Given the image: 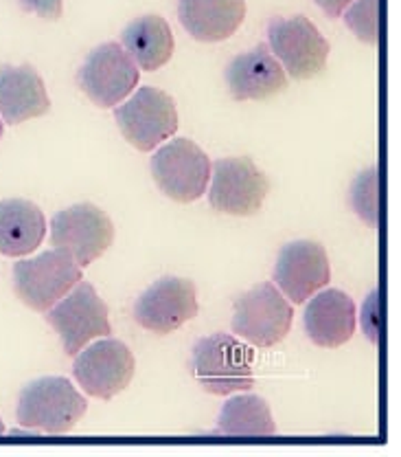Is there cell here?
I'll return each mask as SVG.
<instances>
[{
  "instance_id": "cell-1",
  "label": "cell",
  "mask_w": 401,
  "mask_h": 457,
  "mask_svg": "<svg viewBox=\"0 0 401 457\" xmlns=\"http://www.w3.org/2000/svg\"><path fill=\"white\" fill-rule=\"evenodd\" d=\"M252 361L255 350L250 345L237 337L217 332L195 343L191 371L204 392L213 396H231L255 387Z\"/></svg>"
},
{
  "instance_id": "cell-18",
  "label": "cell",
  "mask_w": 401,
  "mask_h": 457,
  "mask_svg": "<svg viewBox=\"0 0 401 457\" xmlns=\"http://www.w3.org/2000/svg\"><path fill=\"white\" fill-rule=\"evenodd\" d=\"M180 25L198 42L228 40L246 18V0H178Z\"/></svg>"
},
{
  "instance_id": "cell-20",
  "label": "cell",
  "mask_w": 401,
  "mask_h": 457,
  "mask_svg": "<svg viewBox=\"0 0 401 457\" xmlns=\"http://www.w3.org/2000/svg\"><path fill=\"white\" fill-rule=\"evenodd\" d=\"M121 42L134 64L150 73L165 66L176 49L169 22L160 16H141L132 21L123 29Z\"/></svg>"
},
{
  "instance_id": "cell-27",
  "label": "cell",
  "mask_w": 401,
  "mask_h": 457,
  "mask_svg": "<svg viewBox=\"0 0 401 457\" xmlns=\"http://www.w3.org/2000/svg\"><path fill=\"white\" fill-rule=\"evenodd\" d=\"M3 132H4V121L0 119V139H3Z\"/></svg>"
},
{
  "instance_id": "cell-8",
  "label": "cell",
  "mask_w": 401,
  "mask_h": 457,
  "mask_svg": "<svg viewBox=\"0 0 401 457\" xmlns=\"http://www.w3.org/2000/svg\"><path fill=\"white\" fill-rule=\"evenodd\" d=\"M151 176L165 196L176 203H193L207 192L211 180V161L198 143L176 139L154 154Z\"/></svg>"
},
{
  "instance_id": "cell-26",
  "label": "cell",
  "mask_w": 401,
  "mask_h": 457,
  "mask_svg": "<svg viewBox=\"0 0 401 457\" xmlns=\"http://www.w3.org/2000/svg\"><path fill=\"white\" fill-rule=\"evenodd\" d=\"M329 18H340L353 0H314Z\"/></svg>"
},
{
  "instance_id": "cell-28",
  "label": "cell",
  "mask_w": 401,
  "mask_h": 457,
  "mask_svg": "<svg viewBox=\"0 0 401 457\" xmlns=\"http://www.w3.org/2000/svg\"><path fill=\"white\" fill-rule=\"evenodd\" d=\"M4 433V425H3V420H0V436H3Z\"/></svg>"
},
{
  "instance_id": "cell-17",
  "label": "cell",
  "mask_w": 401,
  "mask_h": 457,
  "mask_svg": "<svg viewBox=\"0 0 401 457\" xmlns=\"http://www.w3.org/2000/svg\"><path fill=\"white\" fill-rule=\"evenodd\" d=\"M51 111L45 79L31 64L0 66V119L18 126Z\"/></svg>"
},
{
  "instance_id": "cell-2",
  "label": "cell",
  "mask_w": 401,
  "mask_h": 457,
  "mask_svg": "<svg viewBox=\"0 0 401 457\" xmlns=\"http://www.w3.org/2000/svg\"><path fill=\"white\" fill-rule=\"evenodd\" d=\"M88 403L69 378L45 376L29 383L18 396L16 418L22 427L36 428L46 436L73 431L84 418Z\"/></svg>"
},
{
  "instance_id": "cell-24",
  "label": "cell",
  "mask_w": 401,
  "mask_h": 457,
  "mask_svg": "<svg viewBox=\"0 0 401 457\" xmlns=\"http://www.w3.org/2000/svg\"><path fill=\"white\" fill-rule=\"evenodd\" d=\"M362 330L369 337L371 343H380V332H381V297L380 290H373L366 299V303L362 306Z\"/></svg>"
},
{
  "instance_id": "cell-7",
  "label": "cell",
  "mask_w": 401,
  "mask_h": 457,
  "mask_svg": "<svg viewBox=\"0 0 401 457\" xmlns=\"http://www.w3.org/2000/svg\"><path fill=\"white\" fill-rule=\"evenodd\" d=\"M270 51L290 78L312 79L321 75L329 60V42L305 16L272 18L267 25Z\"/></svg>"
},
{
  "instance_id": "cell-14",
  "label": "cell",
  "mask_w": 401,
  "mask_h": 457,
  "mask_svg": "<svg viewBox=\"0 0 401 457\" xmlns=\"http://www.w3.org/2000/svg\"><path fill=\"white\" fill-rule=\"evenodd\" d=\"M331 279L324 246L312 240L290 242L279 251L274 266V286L292 303H305Z\"/></svg>"
},
{
  "instance_id": "cell-15",
  "label": "cell",
  "mask_w": 401,
  "mask_h": 457,
  "mask_svg": "<svg viewBox=\"0 0 401 457\" xmlns=\"http://www.w3.org/2000/svg\"><path fill=\"white\" fill-rule=\"evenodd\" d=\"M224 78L235 102L274 97L288 88V73L267 45H257L255 49L233 57L224 71Z\"/></svg>"
},
{
  "instance_id": "cell-16",
  "label": "cell",
  "mask_w": 401,
  "mask_h": 457,
  "mask_svg": "<svg viewBox=\"0 0 401 457\" xmlns=\"http://www.w3.org/2000/svg\"><path fill=\"white\" fill-rule=\"evenodd\" d=\"M356 303L347 293L329 288L309 297L305 311V332L318 347L336 350L356 335Z\"/></svg>"
},
{
  "instance_id": "cell-4",
  "label": "cell",
  "mask_w": 401,
  "mask_h": 457,
  "mask_svg": "<svg viewBox=\"0 0 401 457\" xmlns=\"http://www.w3.org/2000/svg\"><path fill=\"white\" fill-rule=\"evenodd\" d=\"M294 308L274 284L266 282L235 299L233 332L255 347H272L290 335Z\"/></svg>"
},
{
  "instance_id": "cell-9",
  "label": "cell",
  "mask_w": 401,
  "mask_h": 457,
  "mask_svg": "<svg viewBox=\"0 0 401 457\" xmlns=\"http://www.w3.org/2000/svg\"><path fill=\"white\" fill-rule=\"evenodd\" d=\"M114 225L97 204L79 203L55 213L51 220V245L73 255L81 269L93 264L110 249Z\"/></svg>"
},
{
  "instance_id": "cell-11",
  "label": "cell",
  "mask_w": 401,
  "mask_h": 457,
  "mask_svg": "<svg viewBox=\"0 0 401 457\" xmlns=\"http://www.w3.org/2000/svg\"><path fill=\"white\" fill-rule=\"evenodd\" d=\"M270 192L267 176L246 156L217 159L211 165L209 203L215 212L228 216H252L261 209Z\"/></svg>"
},
{
  "instance_id": "cell-6",
  "label": "cell",
  "mask_w": 401,
  "mask_h": 457,
  "mask_svg": "<svg viewBox=\"0 0 401 457\" xmlns=\"http://www.w3.org/2000/svg\"><path fill=\"white\" fill-rule=\"evenodd\" d=\"M123 137L136 150L151 152L176 135L178 108L171 95L154 86H143L114 111Z\"/></svg>"
},
{
  "instance_id": "cell-21",
  "label": "cell",
  "mask_w": 401,
  "mask_h": 457,
  "mask_svg": "<svg viewBox=\"0 0 401 457\" xmlns=\"http://www.w3.org/2000/svg\"><path fill=\"white\" fill-rule=\"evenodd\" d=\"M217 428L228 437H270L276 433L274 418L264 398L237 396L224 404Z\"/></svg>"
},
{
  "instance_id": "cell-23",
  "label": "cell",
  "mask_w": 401,
  "mask_h": 457,
  "mask_svg": "<svg viewBox=\"0 0 401 457\" xmlns=\"http://www.w3.org/2000/svg\"><path fill=\"white\" fill-rule=\"evenodd\" d=\"M347 27L366 45L380 40V0H353L345 9Z\"/></svg>"
},
{
  "instance_id": "cell-19",
  "label": "cell",
  "mask_w": 401,
  "mask_h": 457,
  "mask_svg": "<svg viewBox=\"0 0 401 457\" xmlns=\"http://www.w3.org/2000/svg\"><path fill=\"white\" fill-rule=\"evenodd\" d=\"M46 218L31 200L9 198L0 203V253L22 257L42 245Z\"/></svg>"
},
{
  "instance_id": "cell-10",
  "label": "cell",
  "mask_w": 401,
  "mask_h": 457,
  "mask_svg": "<svg viewBox=\"0 0 401 457\" xmlns=\"http://www.w3.org/2000/svg\"><path fill=\"white\" fill-rule=\"evenodd\" d=\"M138 79L141 71L119 42H106L90 51L78 73L79 88L99 108L119 106L130 97Z\"/></svg>"
},
{
  "instance_id": "cell-22",
  "label": "cell",
  "mask_w": 401,
  "mask_h": 457,
  "mask_svg": "<svg viewBox=\"0 0 401 457\" xmlns=\"http://www.w3.org/2000/svg\"><path fill=\"white\" fill-rule=\"evenodd\" d=\"M348 203L362 222L377 228L380 225V171L377 168H369L356 176L348 189Z\"/></svg>"
},
{
  "instance_id": "cell-12",
  "label": "cell",
  "mask_w": 401,
  "mask_h": 457,
  "mask_svg": "<svg viewBox=\"0 0 401 457\" xmlns=\"http://www.w3.org/2000/svg\"><path fill=\"white\" fill-rule=\"evenodd\" d=\"M136 361L123 341L110 339L86 345L75 356L73 376L88 396L110 400L132 383Z\"/></svg>"
},
{
  "instance_id": "cell-3",
  "label": "cell",
  "mask_w": 401,
  "mask_h": 457,
  "mask_svg": "<svg viewBox=\"0 0 401 457\" xmlns=\"http://www.w3.org/2000/svg\"><path fill=\"white\" fill-rule=\"evenodd\" d=\"M81 279L84 269L61 249L45 251L13 264V293L27 308L42 314L66 297Z\"/></svg>"
},
{
  "instance_id": "cell-25",
  "label": "cell",
  "mask_w": 401,
  "mask_h": 457,
  "mask_svg": "<svg viewBox=\"0 0 401 457\" xmlns=\"http://www.w3.org/2000/svg\"><path fill=\"white\" fill-rule=\"evenodd\" d=\"M22 12L36 13L45 21H60L64 13V0H18Z\"/></svg>"
},
{
  "instance_id": "cell-13",
  "label": "cell",
  "mask_w": 401,
  "mask_h": 457,
  "mask_svg": "<svg viewBox=\"0 0 401 457\" xmlns=\"http://www.w3.org/2000/svg\"><path fill=\"white\" fill-rule=\"evenodd\" d=\"M198 290L191 279L162 278L138 297L134 319L154 335H171L198 314Z\"/></svg>"
},
{
  "instance_id": "cell-5",
  "label": "cell",
  "mask_w": 401,
  "mask_h": 457,
  "mask_svg": "<svg viewBox=\"0 0 401 457\" xmlns=\"http://www.w3.org/2000/svg\"><path fill=\"white\" fill-rule=\"evenodd\" d=\"M46 321L60 335L69 356H78L97 337L112 335L106 302L99 297L93 284L84 279L46 311Z\"/></svg>"
}]
</instances>
